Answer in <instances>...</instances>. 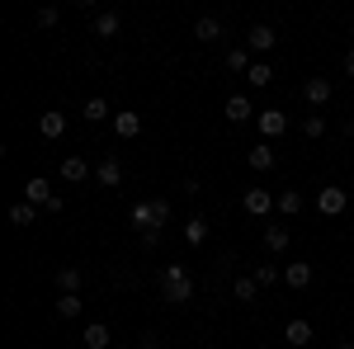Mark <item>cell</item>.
<instances>
[{"instance_id":"1","label":"cell","mask_w":354,"mask_h":349,"mask_svg":"<svg viewBox=\"0 0 354 349\" xmlns=\"http://www.w3.org/2000/svg\"><path fill=\"white\" fill-rule=\"evenodd\" d=\"M170 222V198H151V203H133V227H142L147 236H156Z\"/></svg>"},{"instance_id":"2","label":"cell","mask_w":354,"mask_h":349,"mask_svg":"<svg viewBox=\"0 0 354 349\" xmlns=\"http://www.w3.org/2000/svg\"><path fill=\"white\" fill-rule=\"evenodd\" d=\"M161 297H165V302H175V307H185V302L194 297V279L180 265H165L161 269Z\"/></svg>"},{"instance_id":"3","label":"cell","mask_w":354,"mask_h":349,"mask_svg":"<svg viewBox=\"0 0 354 349\" xmlns=\"http://www.w3.org/2000/svg\"><path fill=\"white\" fill-rule=\"evenodd\" d=\"M241 208L250 217H270L274 213V194H270V189H245V194H241Z\"/></svg>"},{"instance_id":"4","label":"cell","mask_w":354,"mask_h":349,"mask_svg":"<svg viewBox=\"0 0 354 349\" xmlns=\"http://www.w3.org/2000/svg\"><path fill=\"white\" fill-rule=\"evenodd\" d=\"M317 208H322V213L326 217H340L345 213V208H350V194H345V189H322V194H317Z\"/></svg>"},{"instance_id":"5","label":"cell","mask_w":354,"mask_h":349,"mask_svg":"<svg viewBox=\"0 0 354 349\" xmlns=\"http://www.w3.org/2000/svg\"><path fill=\"white\" fill-rule=\"evenodd\" d=\"M245 43H250V53H270L274 43H279V33H274L270 24H250V33H245Z\"/></svg>"},{"instance_id":"6","label":"cell","mask_w":354,"mask_h":349,"mask_svg":"<svg viewBox=\"0 0 354 349\" xmlns=\"http://www.w3.org/2000/svg\"><path fill=\"white\" fill-rule=\"evenodd\" d=\"M255 123H260V133H265V137H279L283 128H288V113H283V109H260Z\"/></svg>"},{"instance_id":"7","label":"cell","mask_w":354,"mask_h":349,"mask_svg":"<svg viewBox=\"0 0 354 349\" xmlns=\"http://www.w3.org/2000/svg\"><path fill=\"white\" fill-rule=\"evenodd\" d=\"M302 95H307V104H312V109L330 104V81H326V76H312V81L302 85Z\"/></svg>"},{"instance_id":"8","label":"cell","mask_w":354,"mask_h":349,"mask_svg":"<svg viewBox=\"0 0 354 349\" xmlns=\"http://www.w3.org/2000/svg\"><path fill=\"white\" fill-rule=\"evenodd\" d=\"M38 133L48 137V142H57V137H66V113H57V109H48V113L38 118Z\"/></svg>"},{"instance_id":"9","label":"cell","mask_w":354,"mask_h":349,"mask_svg":"<svg viewBox=\"0 0 354 349\" xmlns=\"http://www.w3.org/2000/svg\"><path fill=\"white\" fill-rule=\"evenodd\" d=\"M283 283H288L293 293H302V288H312V265H302V260H293V265L283 269Z\"/></svg>"},{"instance_id":"10","label":"cell","mask_w":354,"mask_h":349,"mask_svg":"<svg viewBox=\"0 0 354 349\" xmlns=\"http://www.w3.org/2000/svg\"><path fill=\"white\" fill-rule=\"evenodd\" d=\"M81 345H85V349H109V345H113L109 326H104V321H90V326H85V335H81Z\"/></svg>"},{"instance_id":"11","label":"cell","mask_w":354,"mask_h":349,"mask_svg":"<svg viewBox=\"0 0 354 349\" xmlns=\"http://www.w3.org/2000/svg\"><path fill=\"white\" fill-rule=\"evenodd\" d=\"M95 180H100L104 189H118V185H123V165L113 161V156H104V161H100V170H95Z\"/></svg>"},{"instance_id":"12","label":"cell","mask_w":354,"mask_h":349,"mask_svg":"<svg viewBox=\"0 0 354 349\" xmlns=\"http://www.w3.org/2000/svg\"><path fill=\"white\" fill-rule=\"evenodd\" d=\"M283 340H288L293 349H302L307 340H312V321H302V317H293V321L283 326Z\"/></svg>"},{"instance_id":"13","label":"cell","mask_w":354,"mask_h":349,"mask_svg":"<svg viewBox=\"0 0 354 349\" xmlns=\"http://www.w3.org/2000/svg\"><path fill=\"white\" fill-rule=\"evenodd\" d=\"M222 33H227V28H222V19H213V15H203V19L194 24V38H198V43H218Z\"/></svg>"},{"instance_id":"14","label":"cell","mask_w":354,"mask_h":349,"mask_svg":"<svg viewBox=\"0 0 354 349\" xmlns=\"http://www.w3.org/2000/svg\"><path fill=\"white\" fill-rule=\"evenodd\" d=\"M227 118H232V123H245V118H260V113H255V104H250L245 95H232V100H227Z\"/></svg>"},{"instance_id":"15","label":"cell","mask_w":354,"mask_h":349,"mask_svg":"<svg viewBox=\"0 0 354 349\" xmlns=\"http://www.w3.org/2000/svg\"><path fill=\"white\" fill-rule=\"evenodd\" d=\"M81 293H62L57 297V317H62V321H76V317H81Z\"/></svg>"},{"instance_id":"16","label":"cell","mask_w":354,"mask_h":349,"mask_svg":"<svg viewBox=\"0 0 354 349\" xmlns=\"http://www.w3.org/2000/svg\"><path fill=\"white\" fill-rule=\"evenodd\" d=\"M274 208H279V213H288V217H298V213H302V194H298V189L274 194Z\"/></svg>"},{"instance_id":"17","label":"cell","mask_w":354,"mask_h":349,"mask_svg":"<svg viewBox=\"0 0 354 349\" xmlns=\"http://www.w3.org/2000/svg\"><path fill=\"white\" fill-rule=\"evenodd\" d=\"M113 133L118 137H137L142 133V113H113Z\"/></svg>"},{"instance_id":"18","label":"cell","mask_w":354,"mask_h":349,"mask_svg":"<svg viewBox=\"0 0 354 349\" xmlns=\"http://www.w3.org/2000/svg\"><path fill=\"white\" fill-rule=\"evenodd\" d=\"M85 175H90V165H85L81 156H66V161H62V180H66V185H81Z\"/></svg>"},{"instance_id":"19","label":"cell","mask_w":354,"mask_h":349,"mask_svg":"<svg viewBox=\"0 0 354 349\" xmlns=\"http://www.w3.org/2000/svg\"><path fill=\"white\" fill-rule=\"evenodd\" d=\"M81 269L76 265H66V269H57V288H62V293H81Z\"/></svg>"},{"instance_id":"20","label":"cell","mask_w":354,"mask_h":349,"mask_svg":"<svg viewBox=\"0 0 354 349\" xmlns=\"http://www.w3.org/2000/svg\"><path fill=\"white\" fill-rule=\"evenodd\" d=\"M245 81L255 85V90H265V85L274 81V66H270V62H250V71H245Z\"/></svg>"},{"instance_id":"21","label":"cell","mask_w":354,"mask_h":349,"mask_svg":"<svg viewBox=\"0 0 354 349\" xmlns=\"http://www.w3.org/2000/svg\"><path fill=\"white\" fill-rule=\"evenodd\" d=\"M245 161H250V170H274V147H270V142H260Z\"/></svg>"},{"instance_id":"22","label":"cell","mask_w":354,"mask_h":349,"mask_svg":"<svg viewBox=\"0 0 354 349\" xmlns=\"http://www.w3.org/2000/svg\"><path fill=\"white\" fill-rule=\"evenodd\" d=\"M118 24H123V19H118L113 10H104V15H95V38H113V33H118Z\"/></svg>"},{"instance_id":"23","label":"cell","mask_w":354,"mask_h":349,"mask_svg":"<svg viewBox=\"0 0 354 349\" xmlns=\"http://www.w3.org/2000/svg\"><path fill=\"white\" fill-rule=\"evenodd\" d=\"M33 217H38V203H15V208H10V222H15V227H33Z\"/></svg>"},{"instance_id":"24","label":"cell","mask_w":354,"mask_h":349,"mask_svg":"<svg viewBox=\"0 0 354 349\" xmlns=\"http://www.w3.org/2000/svg\"><path fill=\"white\" fill-rule=\"evenodd\" d=\"M185 241H189V245L208 241V222H203V217H189V222H185Z\"/></svg>"},{"instance_id":"25","label":"cell","mask_w":354,"mask_h":349,"mask_svg":"<svg viewBox=\"0 0 354 349\" xmlns=\"http://www.w3.org/2000/svg\"><path fill=\"white\" fill-rule=\"evenodd\" d=\"M28 203H38V208H43V203H48V198H53V185H48V180H28Z\"/></svg>"},{"instance_id":"26","label":"cell","mask_w":354,"mask_h":349,"mask_svg":"<svg viewBox=\"0 0 354 349\" xmlns=\"http://www.w3.org/2000/svg\"><path fill=\"white\" fill-rule=\"evenodd\" d=\"M288 241H293L288 227H270V232H265V245H270V250H288Z\"/></svg>"},{"instance_id":"27","label":"cell","mask_w":354,"mask_h":349,"mask_svg":"<svg viewBox=\"0 0 354 349\" xmlns=\"http://www.w3.org/2000/svg\"><path fill=\"white\" fill-rule=\"evenodd\" d=\"M279 279H283V274H279L274 265H255V283H260V288H270V283H279Z\"/></svg>"},{"instance_id":"28","label":"cell","mask_w":354,"mask_h":349,"mask_svg":"<svg viewBox=\"0 0 354 349\" xmlns=\"http://www.w3.org/2000/svg\"><path fill=\"white\" fill-rule=\"evenodd\" d=\"M227 71H250V57H245V48H232V53H227Z\"/></svg>"},{"instance_id":"29","label":"cell","mask_w":354,"mask_h":349,"mask_svg":"<svg viewBox=\"0 0 354 349\" xmlns=\"http://www.w3.org/2000/svg\"><path fill=\"white\" fill-rule=\"evenodd\" d=\"M302 133H307V137H322V133H326V118H322V113H307V118H302Z\"/></svg>"},{"instance_id":"30","label":"cell","mask_w":354,"mask_h":349,"mask_svg":"<svg viewBox=\"0 0 354 349\" xmlns=\"http://www.w3.org/2000/svg\"><path fill=\"white\" fill-rule=\"evenodd\" d=\"M85 118H90V123H104V118H109V104H104V100H90V104H85Z\"/></svg>"},{"instance_id":"31","label":"cell","mask_w":354,"mask_h":349,"mask_svg":"<svg viewBox=\"0 0 354 349\" xmlns=\"http://www.w3.org/2000/svg\"><path fill=\"white\" fill-rule=\"evenodd\" d=\"M255 288H260L255 279H236V288H232V293H236V302H250V297H255Z\"/></svg>"},{"instance_id":"32","label":"cell","mask_w":354,"mask_h":349,"mask_svg":"<svg viewBox=\"0 0 354 349\" xmlns=\"http://www.w3.org/2000/svg\"><path fill=\"white\" fill-rule=\"evenodd\" d=\"M57 19H62V15H57V5H43V10H38V28H53Z\"/></svg>"},{"instance_id":"33","label":"cell","mask_w":354,"mask_h":349,"mask_svg":"<svg viewBox=\"0 0 354 349\" xmlns=\"http://www.w3.org/2000/svg\"><path fill=\"white\" fill-rule=\"evenodd\" d=\"M137 349H161V335H156V330H142V340H137Z\"/></svg>"},{"instance_id":"34","label":"cell","mask_w":354,"mask_h":349,"mask_svg":"<svg viewBox=\"0 0 354 349\" xmlns=\"http://www.w3.org/2000/svg\"><path fill=\"white\" fill-rule=\"evenodd\" d=\"M345 76H354V48L345 53Z\"/></svg>"},{"instance_id":"35","label":"cell","mask_w":354,"mask_h":349,"mask_svg":"<svg viewBox=\"0 0 354 349\" xmlns=\"http://www.w3.org/2000/svg\"><path fill=\"white\" fill-rule=\"evenodd\" d=\"M335 349H354V340H340V345H335Z\"/></svg>"},{"instance_id":"36","label":"cell","mask_w":354,"mask_h":349,"mask_svg":"<svg viewBox=\"0 0 354 349\" xmlns=\"http://www.w3.org/2000/svg\"><path fill=\"white\" fill-rule=\"evenodd\" d=\"M345 133H350V137H354V118H350V123H345Z\"/></svg>"}]
</instances>
